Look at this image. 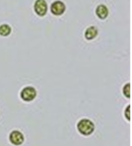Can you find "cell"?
<instances>
[{"mask_svg": "<svg viewBox=\"0 0 132 146\" xmlns=\"http://www.w3.org/2000/svg\"><path fill=\"white\" fill-rule=\"evenodd\" d=\"M77 129L82 135L89 136L94 132L95 125L89 119H82L78 123Z\"/></svg>", "mask_w": 132, "mask_h": 146, "instance_id": "1", "label": "cell"}, {"mask_svg": "<svg viewBox=\"0 0 132 146\" xmlns=\"http://www.w3.org/2000/svg\"><path fill=\"white\" fill-rule=\"evenodd\" d=\"M20 96L21 99L24 101L30 102L36 98V91L34 87L27 86L22 90Z\"/></svg>", "mask_w": 132, "mask_h": 146, "instance_id": "2", "label": "cell"}, {"mask_svg": "<svg viewBox=\"0 0 132 146\" xmlns=\"http://www.w3.org/2000/svg\"><path fill=\"white\" fill-rule=\"evenodd\" d=\"M47 3L46 0H36L34 4V11L38 16H45L47 12Z\"/></svg>", "mask_w": 132, "mask_h": 146, "instance_id": "4", "label": "cell"}, {"mask_svg": "<svg viewBox=\"0 0 132 146\" xmlns=\"http://www.w3.org/2000/svg\"><path fill=\"white\" fill-rule=\"evenodd\" d=\"M66 6L65 4L60 0L53 2L50 6V11L55 16H61L66 11Z\"/></svg>", "mask_w": 132, "mask_h": 146, "instance_id": "3", "label": "cell"}, {"mask_svg": "<svg viewBox=\"0 0 132 146\" xmlns=\"http://www.w3.org/2000/svg\"><path fill=\"white\" fill-rule=\"evenodd\" d=\"M9 139L13 145H19L23 143L24 138L22 133L18 130H14L10 134Z\"/></svg>", "mask_w": 132, "mask_h": 146, "instance_id": "5", "label": "cell"}, {"mask_svg": "<svg viewBox=\"0 0 132 146\" xmlns=\"http://www.w3.org/2000/svg\"><path fill=\"white\" fill-rule=\"evenodd\" d=\"M123 93L124 95L127 97V98H130V84L127 83L126 84L124 88H123Z\"/></svg>", "mask_w": 132, "mask_h": 146, "instance_id": "9", "label": "cell"}, {"mask_svg": "<svg viewBox=\"0 0 132 146\" xmlns=\"http://www.w3.org/2000/svg\"><path fill=\"white\" fill-rule=\"evenodd\" d=\"M96 15L101 19H105L109 15V9L104 4H99L96 9Z\"/></svg>", "mask_w": 132, "mask_h": 146, "instance_id": "6", "label": "cell"}, {"mask_svg": "<svg viewBox=\"0 0 132 146\" xmlns=\"http://www.w3.org/2000/svg\"><path fill=\"white\" fill-rule=\"evenodd\" d=\"M124 115L126 119H127L129 121H130V105H129L127 107L125 110Z\"/></svg>", "mask_w": 132, "mask_h": 146, "instance_id": "10", "label": "cell"}, {"mask_svg": "<svg viewBox=\"0 0 132 146\" xmlns=\"http://www.w3.org/2000/svg\"><path fill=\"white\" fill-rule=\"evenodd\" d=\"M12 32V29L8 24H4L0 26V35L2 36H7Z\"/></svg>", "mask_w": 132, "mask_h": 146, "instance_id": "8", "label": "cell"}, {"mask_svg": "<svg viewBox=\"0 0 132 146\" xmlns=\"http://www.w3.org/2000/svg\"><path fill=\"white\" fill-rule=\"evenodd\" d=\"M98 33V31L96 27L90 26L88 27L85 32V38L87 40H92L95 39Z\"/></svg>", "mask_w": 132, "mask_h": 146, "instance_id": "7", "label": "cell"}]
</instances>
